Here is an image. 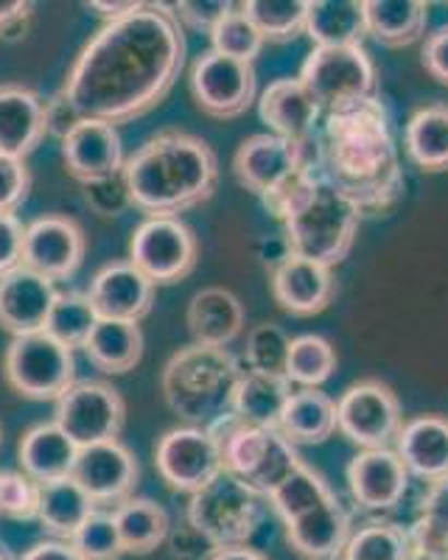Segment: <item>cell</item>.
Segmentation results:
<instances>
[{
  "instance_id": "49",
  "label": "cell",
  "mask_w": 448,
  "mask_h": 560,
  "mask_svg": "<svg viewBox=\"0 0 448 560\" xmlns=\"http://www.w3.org/2000/svg\"><path fill=\"white\" fill-rule=\"evenodd\" d=\"M87 188V205L96 210L98 217H121L123 210L132 208L129 202L127 183H123V174H116V177L98 179V183L84 185Z\"/></svg>"
},
{
  "instance_id": "3",
  "label": "cell",
  "mask_w": 448,
  "mask_h": 560,
  "mask_svg": "<svg viewBox=\"0 0 448 560\" xmlns=\"http://www.w3.org/2000/svg\"><path fill=\"white\" fill-rule=\"evenodd\" d=\"M132 208L146 217H179L216 194L219 158L205 138L186 129H161L123 163Z\"/></svg>"
},
{
  "instance_id": "57",
  "label": "cell",
  "mask_w": 448,
  "mask_h": 560,
  "mask_svg": "<svg viewBox=\"0 0 448 560\" xmlns=\"http://www.w3.org/2000/svg\"><path fill=\"white\" fill-rule=\"evenodd\" d=\"M410 560H448V558H429V555H421V552H412Z\"/></svg>"
},
{
  "instance_id": "51",
  "label": "cell",
  "mask_w": 448,
  "mask_h": 560,
  "mask_svg": "<svg viewBox=\"0 0 448 560\" xmlns=\"http://www.w3.org/2000/svg\"><path fill=\"white\" fill-rule=\"evenodd\" d=\"M421 62L435 82L448 88V23L426 34L421 48Z\"/></svg>"
},
{
  "instance_id": "26",
  "label": "cell",
  "mask_w": 448,
  "mask_h": 560,
  "mask_svg": "<svg viewBox=\"0 0 448 560\" xmlns=\"http://www.w3.org/2000/svg\"><path fill=\"white\" fill-rule=\"evenodd\" d=\"M396 452L406 465L410 477L429 485L437 479H448V418L421 415V418L403 420Z\"/></svg>"
},
{
  "instance_id": "54",
  "label": "cell",
  "mask_w": 448,
  "mask_h": 560,
  "mask_svg": "<svg viewBox=\"0 0 448 560\" xmlns=\"http://www.w3.org/2000/svg\"><path fill=\"white\" fill-rule=\"evenodd\" d=\"M20 560H84L82 555L76 552L71 541H59V538H51V541H39L34 544L32 549L23 552Z\"/></svg>"
},
{
  "instance_id": "29",
  "label": "cell",
  "mask_w": 448,
  "mask_h": 560,
  "mask_svg": "<svg viewBox=\"0 0 448 560\" xmlns=\"http://www.w3.org/2000/svg\"><path fill=\"white\" fill-rule=\"evenodd\" d=\"M306 34L314 48L365 45V0H308Z\"/></svg>"
},
{
  "instance_id": "28",
  "label": "cell",
  "mask_w": 448,
  "mask_h": 560,
  "mask_svg": "<svg viewBox=\"0 0 448 560\" xmlns=\"http://www.w3.org/2000/svg\"><path fill=\"white\" fill-rule=\"evenodd\" d=\"M76 457L79 446L54 420L32 427L17 443L20 471L28 474L39 485L71 477Z\"/></svg>"
},
{
  "instance_id": "52",
  "label": "cell",
  "mask_w": 448,
  "mask_h": 560,
  "mask_svg": "<svg viewBox=\"0 0 448 560\" xmlns=\"http://www.w3.org/2000/svg\"><path fill=\"white\" fill-rule=\"evenodd\" d=\"M82 121L84 118L79 115V109L73 107V104L68 102L59 90L51 98H45V127H48V135L62 140L64 135L71 132V129Z\"/></svg>"
},
{
  "instance_id": "38",
  "label": "cell",
  "mask_w": 448,
  "mask_h": 560,
  "mask_svg": "<svg viewBox=\"0 0 448 560\" xmlns=\"http://www.w3.org/2000/svg\"><path fill=\"white\" fill-rule=\"evenodd\" d=\"M331 497H337L331 490V485L326 482L320 471H314L311 465L303 463L281 488H275L269 493V508L275 510V516L281 518L283 524L295 522L308 510L320 508L322 502H328Z\"/></svg>"
},
{
  "instance_id": "9",
  "label": "cell",
  "mask_w": 448,
  "mask_h": 560,
  "mask_svg": "<svg viewBox=\"0 0 448 560\" xmlns=\"http://www.w3.org/2000/svg\"><path fill=\"white\" fill-rule=\"evenodd\" d=\"M3 378L28 401H57L76 382V359L68 345L51 334L14 337L3 357Z\"/></svg>"
},
{
  "instance_id": "35",
  "label": "cell",
  "mask_w": 448,
  "mask_h": 560,
  "mask_svg": "<svg viewBox=\"0 0 448 560\" xmlns=\"http://www.w3.org/2000/svg\"><path fill=\"white\" fill-rule=\"evenodd\" d=\"M96 504L73 477L39 485L37 522L59 541H71L84 522L96 513Z\"/></svg>"
},
{
  "instance_id": "48",
  "label": "cell",
  "mask_w": 448,
  "mask_h": 560,
  "mask_svg": "<svg viewBox=\"0 0 448 560\" xmlns=\"http://www.w3.org/2000/svg\"><path fill=\"white\" fill-rule=\"evenodd\" d=\"M32 191V172L26 160L3 158L0 154V213H14Z\"/></svg>"
},
{
  "instance_id": "15",
  "label": "cell",
  "mask_w": 448,
  "mask_h": 560,
  "mask_svg": "<svg viewBox=\"0 0 448 560\" xmlns=\"http://www.w3.org/2000/svg\"><path fill=\"white\" fill-rule=\"evenodd\" d=\"M154 465L168 488L188 497L224 474L219 443L205 427L168 429L154 443Z\"/></svg>"
},
{
  "instance_id": "21",
  "label": "cell",
  "mask_w": 448,
  "mask_h": 560,
  "mask_svg": "<svg viewBox=\"0 0 448 560\" xmlns=\"http://www.w3.org/2000/svg\"><path fill=\"white\" fill-rule=\"evenodd\" d=\"M152 280L134 267L132 261H109L93 275L90 280V300L96 306L102 319H127V323H141L152 314L154 306Z\"/></svg>"
},
{
  "instance_id": "20",
  "label": "cell",
  "mask_w": 448,
  "mask_h": 560,
  "mask_svg": "<svg viewBox=\"0 0 448 560\" xmlns=\"http://www.w3.org/2000/svg\"><path fill=\"white\" fill-rule=\"evenodd\" d=\"M57 294L54 280L28 267L0 275V328L12 339L45 331Z\"/></svg>"
},
{
  "instance_id": "41",
  "label": "cell",
  "mask_w": 448,
  "mask_h": 560,
  "mask_svg": "<svg viewBox=\"0 0 448 560\" xmlns=\"http://www.w3.org/2000/svg\"><path fill=\"white\" fill-rule=\"evenodd\" d=\"M98 319L102 317H98L90 294L71 289V292H59L57 300H54V308L48 314V323H45V334H51L54 339H59L71 350L84 348Z\"/></svg>"
},
{
  "instance_id": "50",
  "label": "cell",
  "mask_w": 448,
  "mask_h": 560,
  "mask_svg": "<svg viewBox=\"0 0 448 560\" xmlns=\"http://www.w3.org/2000/svg\"><path fill=\"white\" fill-rule=\"evenodd\" d=\"M23 247H26V224L17 213H0V275L23 267Z\"/></svg>"
},
{
  "instance_id": "58",
  "label": "cell",
  "mask_w": 448,
  "mask_h": 560,
  "mask_svg": "<svg viewBox=\"0 0 448 560\" xmlns=\"http://www.w3.org/2000/svg\"><path fill=\"white\" fill-rule=\"evenodd\" d=\"M0 448H3V423H0Z\"/></svg>"
},
{
  "instance_id": "39",
  "label": "cell",
  "mask_w": 448,
  "mask_h": 560,
  "mask_svg": "<svg viewBox=\"0 0 448 560\" xmlns=\"http://www.w3.org/2000/svg\"><path fill=\"white\" fill-rule=\"evenodd\" d=\"M410 535L415 552L429 555V558H448V479H437L426 488Z\"/></svg>"
},
{
  "instance_id": "16",
  "label": "cell",
  "mask_w": 448,
  "mask_h": 560,
  "mask_svg": "<svg viewBox=\"0 0 448 560\" xmlns=\"http://www.w3.org/2000/svg\"><path fill=\"white\" fill-rule=\"evenodd\" d=\"M87 253L82 224L64 213H45L26 224L23 267L34 269L48 280H68L79 272Z\"/></svg>"
},
{
  "instance_id": "13",
  "label": "cell",
  "mask_w": 448,
  "mask_h": 560,
  "mask_svg": "<svg viewBox=\"0 0 448 560\" xmlns=\"http://www.w3.org/2000/svg\"><path fill=\"white\" fill-rule=\"evenodd\" d=\"M403 429V409L398 395L378 378L356 382L337 401V432L362 452L392 448Z\"/></svg>"
},
{
  "instance_id": "33",
  "label": "cell",
  "mask_w": 448,
  "mask_h": 560,
  "mask_svg": "<svg viewBox=\"0 0 448 560\" xmlns=\"http://www.w3.org/2000/svg\"><path fill=\"white\" fill-rule=\"evenodd\" d=\"M367 37L387 48H406L426 34L429 3L423 0H365Z\"/></svg>"
},
{
  "instance_id": "55",
  "label": "cell",
  "mask_w": 448,
  "mask_h": 560,
  "mask_svg": "<svg viewBox=\"0 0 448 560\" xmlns=\"http://www.w3.org/2000/svg\"><path fill=\"white\" fill-rule=\"evenodd\" d=\"M87 9L98 14L104 23H113V20H121L127 14H132L134 9L141 7V0H127V3H104V0H93V3H84Z\"/></svg>"
},
{
  "instance_id": "25",
  "label": "cell",
  "mask_w": 448,
  "mask_h": 560,
  "mask_svg": "<svg viewBox=\"0 0 448 560\" xmlns=\"http://www.w3.org/2000/svg\"><path fill=\"white\" fill-rule=\"evenodd\" d=\"M48 135L45 98L26 84H0V154L26 160Z\"/></svg>"
},
{
  "instance_id": "30",
  "label": "cell",
  "mask_w": 448,
  "mask_h": 560,
  "mask_svg": "<svg viewBox=\"0 0 448 560\" xmlns=\"http://www.w3.org/2000/svg\"><path fill=\"white\" fill-rule=\"evenodd\" d=\"M278 432L292 446H320L337 434V401L322 389H295Z\"/></svg>"
},
{
  "instance_id": "10",
  "label": "cell",
  "mask_w": 448,
  "mask_h": 560,
  "mask_svg": "<svg viewBox=\"0 0 448 560\" xmlns=\"http://www.w3.org/2000/svg\"><path fill=\"white\" fill-rule=\"evenodd\" d=\"M308 160H311V152L303 143L261 132L238 143L233 154V174L247 191L261 199L263 208H269L306 172Z\"/></svg>"
},
{
  "instance_id": "5",
  "label": "cell",
  "mask_w": 448,
  "mask_h": 560,
  "mask_svg": "<svg viewBox=\"0 0 448 560\" xmlns=\"http://www.w3.org/2000/svg\"><path fill=\"white\" fill-rule=\"evenodd\" d=\"M241 373V362L227 348L191 342L163 368V398L179 420H186V427H211L213 420L231 412Z\"/></svg>"
},
{
  "instance_id": "42",
  "label": "cell",
  "mask_w": 448,
  "mask_h": 560,
  "mask_svg": "<svg viewBox=\"0 0 448 560\" xmlns=\"http://www.w3.org/2000/svg\"><path fill=\"white\" fill-rule=\"evenodd\" d=\"M238 7L267 43H288L306 34L308 0H247Z\"/></svg>"
},
{
  "instance_id": "2",
  "label": "cell",
  "mask_w": 448,
  "mask_h": 560,
  "mask_svg": "<svg viewBox=\"0 0 448 560\" xmlns=\"http://www.w3.org/2000/svg\"><path fill=\"white\" fill-rule=\"evenodd\" d=\"M311 166L331 179L362 213H387L403 197V168L381 96L322 115Z\"/></svg>"
},
{
  "instance_id": "36",
  "label": "cell",
  "mask_w": 448,
  "mask_h": 560,
  "mask_svg": "<svg viewBox=\"0 0 448 560\" xmlns=\"http://www.w3.org/2000/svg\"><path fill=\"white\" fill-rule=\"evenodd\" d=\"M113 516H116L118 535H121L123 552L127 555L154 552L172 535V518L152 499L132 497L129 502L118 504L113 510Z\"/></svg>"
},
{
  "instance_id": "18",
  "label": "cell",
  "mask_w": 448,
  "mask_h": 560,
  "mask_svg": "<svg viewBox=\"0 0 448 560\" xmlns=\"http://www.w3.org/2000/svg\"><path fill=\"white\" fill-rule=\"evenodd\" d=\"M345 477L353 502L367 513H390L410 490V471L396 448L358 452L347 463Z\"/></svg>"
},
{
  "instance_id": "44",
  "label": "cell",
  "mask_w": 448,
  "mask_h": 560,
  "mask_svg": "<svg viewBox=\"0 0 448 560\" xmlns=\"http://www.w3.org/2000/svg\"><path fill=\"white\" fill-rule=\"evenodd\" d=\"M208 37H211V48L216 54L250 65H256L258 54H261L263 45H267V39L261 37L256 23L241 12V7H236V12L227 14Z\"/></svg>"
},
{
  "instance_id": "47",
  "label": "cell",
  "mask_w": 448,
  "mask_h": 560,
  "mask_svg": "<svg viewBox=\"0 0 448 560\" xmlns=\"http://www.w3.org/2000/svg\"><path fill=\"white\" fill-rule=\"evenodd\" d=\"M172 7L182 28L211 34L227 14L236 12L238 3H231V0H182V3H172Z\"/></svg>"
},
{
  "instance_id": "37",
  "label": "cell",
  "mask_w": 448,
  "mask_h": 560,
  "mask_svg": "<svg viewBox=\"0 0 448 560\" xmlns=\"http://www.w3.org/2000/svg\"><path fill=\"white\" fill-rule=\"evenodd\" d=\"M412 552L410 527L376 518L351 535L340 560H410Z\"/></svg>"
},
{
  "instance_id": "7",
  "label": "cell",
  "mask_w": 448,
  "mask_h": 560,
  "mask_svg": "<svg viewBox=\"0 0 448 560\" xmlns=\"http://www.w3.org/2000/svg\"><path fill=\"white\" fill-rule=\"evenodd\" d=\"M267 508L269 502L261 493L231 474H222L188 499L186 522L211 544V549L247 547L261 527Z\"/></svg>"
},
{
  "instance_id": "53",
  "label": "cell",
  "mask_w": 448,
  "mask_h": 560,
  "mask_svg": "<svg viewBox=\"0 0 448 560\" xmlns=\"http://www.w3.org/2000/svg\"><path fill=\"white\" fill-rule=\"evenodd\" d=\"M34 7L26 0H0V37H14L26 32Z\"/></svg>"
},
{
  "instance_id": "23",
  "label": "cell",
  "mask_w": 448,
  "mask_h": 560,
  "mask_svg": "<svg viewBox=\"0 0 448 560\" xmlns=\"http://www.w3.org/2000/svg\"><path fill=\"white\" fill-rule=\"evenodd\" d=\"M256 104L258 115L269 127V132L278 135V138L295 140V143H303V147H311L314 135L320 129L322 109L320 104L314 102L311 93L303 88L300 79H275L258 96Z\"/></svg>"
},
{
  "instance_id": "8",
  "label": "cell",
  "mask_w": 448,
  "mask_h": 560,
  "mask_svg": "<svg viewBox=\"0 0 448 560\" xmlns=\"http://www.w3.org/2000/svg\"><path fill=\"white\" fill-rule=\"evenodd\" d=\"M297 79L320 104L322 115L342 113L378 96V70L365 45L311 48Z\"/></svg>"
},
{
  "instance_id": "12",
  "label": "cell",
  "mask_w": 448,
  "mask_h": 560,
  "mask_svg": "<svg viewBox=\"0 0 448 560\" xmlns=\"http://www.w3.org/2000/svg\"><path fill=\"white\" fill-rule=\"evenodd\" d=\"M54 423L79 448L118 440L127 423V404L113 384L98 378L73 382L68 393L54 401Z\"/></svg>"
},
{
  "instance_id": "40",
  "label": "cell",
  "mask_w": 448,
  "mask_h": 560,
  "mask_svg": "<svg viewBox=\"0 0 448 560\" xmlns=\"http://www.w3.org/2000/svg\"><path fill=\"white\" fill-rule=\"evenodd\" d=\"M337 370V350L320 334H303L288 345L286 378L300 389H320Z\"/></svg>"
},
{
  "instance_id": "19",
  "label": "cell",
  "mask_w": 448,
  "mask_h": 560,
  "mask_svg": "<svg viewBox=\"0 0 448 560\" xmlns=\"http://www.w3.org/2000/svg\"><path fill=\"white\" fill-rule=\"evenodd\" d=\"M59 143H62L64 168L82 185L116 177V174L123 172V163H127L121 132L113 124L84 118Z\"/></svg>"
},
{
  "instance_id": "17",
  "label": "cell",
  "mask_w": 448,
  "mask_h": 560,
  "mask_svg": "<svg viewBox=\"0 0 448 560\" xmlns=\"http://www.w3.org/2000/svg\"><path fill=\"white\" fill-rule=\"evenodd\" d=\"M71 477L82 485V490L93 499L96 508L109 504L116 510L118 504L134 497L138 479H141V465L121 440H109L98 446L79 448Z\"/></svg>"
},
{
  "instance_id": "45",
  "label": "cell",
  "mask_w": 448,
  "mask_h": 560,
  "mask_svg": "<svg viewBox=\"0 0 448 560\" xmlns=\"http://www.w3.org/2000/svg\"><path fill=\"white\" fill-rule=\"evenodd\" d=\"M71 544L84 560H118L123 552L121 535H118V524L113 510H96L87 522L79 527Z\"/></svg>"
},
{
  "instance_id": "24",
  "label": "cell",
  "mask_w": 448,
  "mask_h": 560,
  "mask_svg": "<svg viewBox=\"0 0 448 560\" xmlns=\"http://www.w3.org/2000/svg\"><path fill=\"white\" fill-rule=\"evenodd\" d=\"M283 533H286L288 547L303 560H340L353 535L351 513L340 499L331 497L320 508L283 524Z\"/></svg>"
},
{
  "instance_id": "4",
  "label": "cell",
  "mask_w": 448,
  "mask_h": 560,
  "mask_svg": "<svg viewBox=\"0 0 448 560\" xmlns=\"http://www.w3.org/2000/svg\"><path fill=\"white\" fill-rule=\"evenodd\" d=\"M267 210L283 224L288 253L331 269L351 255L365 217L331 179L311 166V160L292 188Z\"/></svg>"
},
{
  "instance_id": "56",
  "label": "cell",
  "mask_w": 448,
  "mask_h": 560,
  "mask_svg": "<svg viewBox=\"0 0 448 560\" xmlns=\"http://www.w3.org/2000/svg\"><path fill=\"white\" fill-rule=\"evenodd\" d=\"M208 560H269V558L263 552H258V549H252L250 544H247V547L213 549V552L208 555Z\"/></svg>"
},
{
  "instance_id": "22",
  "label": "cell",
  "mask_w": 448,
  "mask_h": 560,
  "mask_svg": "<svg viewBox=\"0 0 448 560\" xmlns=\"http://www.w3.org/2000/svg\"><path fill=\"white\" fill-rule=\"evenodd\" d=\"M269 289L286 314L314 317L331 306L333 294H337V280H333L331 267L288 253L278 267H272Z\"/></svg>"
},
{
  "instance_id": "34",
  "label": "cell",
  "mask_w": 448,
  "mask_h": 560,
  "mask_svg": "<svg viewBox=\"0 0 448 560\" xmlns=\"http://www.w3.org/2000/svg\"><path fill=\"white\" fill-rule=\"evenodd\" d=\"M90 364L107 376H121L138 368L143 359V331L141 323L127 319H98L90 339L84 342Z\"/></svg>"
},
{
  "instance_id": "59",
  "label": "cell",
  "mask_w": 448,
  "mask_h": 560,
  "mask_svg": "<svg viewBox=\"0 0 448 560\" xmlns=\"http://www.w3.org/2000/svg\"><path fill=\"white\" fill-rule=\"evenodd\" d=\"M0 560H7V555H3V552H0Z\"/></svg>"
},
{
  "instance_id": "14",
  "label": "cell",
  "mask_w": 448,
  "mask_h": 560,
  "mask_svg": "<svg viewBox=\"0 0 448 560\" xmlns=\"http://www.w3.org/2000/svg\"><path fill=\"white\" fill-rule=\"evenodd\" d=\"M193 104L211 118L233 121L258 102L256 65L222 57L213 48L199 54L188 70Z\"/></svg>"
},
{
  "instance_id": "27",
  "label": "cell",
  "mask_w": 448,
  "mask_h": 560,
  "mask_svg": "<svg viewBox=\"0 0 448 560\" xmlns=\"http://www.w3.org/2000/svg\"><path fill=\"white\" fill-rule=\"evenodd\" d=\"M186 325L197 345L227 348L244 331L241 300L224 287L199 289L188 303Z\"/></svg>"
},
{
  "instance_id": "31",
  "label": "cell",
  "mask_w": 448,
  "mask_h": 560,
  "mask_svg": "<svg viewBox=\"0 0 448 560\" xmlns=\"http://www.w3.org/2000/svg\"><path fill=\"white\" fill-rule=\"evenodd\" d=\"M406 158L421 172H448V104L432 102L417 107L403 127Z\"/></svg>"
},
{
  "instance_id": "6",
  "label": "cell",
  "mask_w": 448,
  "mask_h": 560,
  "mask_svg": "<svg viewBox=\"0 0 448 560\" xmlns=\"http://www.w3.org/2000/svg\"><path fill=\"white\" fill-rule=\"evenodd\" d=\"M205 429L219 443L224 474L236 477L263 499H269V493L303 465L297 446H292L278 429L252 427L233 412H224Z\"/></svg>"
},
{
  "instance_id": "11",
  "label": "cell",
  "mask_w": 448,
  "mask_h": 560,
  "mask_svg": "<svg viewBox=\"0 0 448 560\" xmlns=\"http://www.w3.org/2000/svg\"><path fill=\"white\" fill-rule=\"evenodd\" d=\"M129 261L141 269L154 287H172L197 269L199 242L179 217H146L132 230Z\"/></svg>"
},
{
  "instance_id": "46",
  "label": "cell",
  "mask_w": 448,
  "mask_h": 560,
  "mask_svg": "<svg viewBox=\"0 0 448 560\" xmlns=\"http://www.w3.org/2000/svg\"><path fill=\"white\" fill-rule=\"evenodd\" d=\"M39 508V482L23 471H0V516L34 522Z\"/></svg>"
},
{
  "instance_id": "32",
  "label": "cell",
  "mask_w": 448,
  "mask_h": 560,
  "mask_svg": "<svg viewBox=\"0 0 448 560\" xmlns=\"http://www.w3.org/2000/svg\"><path fill=\"white\" fill-rule=\"evenodd\" d=\"M292 393L295 389L286 376H267V373H252L244 368L236 393H233L231 412L252 427L278 429Z\"/></svg>"
},
{
  "instance_id": "43",
  "label": "cell",
  "mask_w": 448,
  "mask_h": 560,
  "mask_svg": "<svg viewBox=\"0 0 448 560\" xmlns=\"http://www.w3.org/2000/svg\"><path fill=\"white\" fill-rule=\"evenodd\" d=\"M288 345L292 337L275 323H261L247 334V348H244V364L252 373H267V376H286Z\"/></svg>"
},
{
  "instance_id": "1",
  "label": "cell",
  "mask_w": 448,
  "mask_h": 560,
  "mask_svg": "<svg viewBox=\"0 0 448 560\" xmlns=\"http://www.w3.org/2000/svg\"><path fill=\"white\" fill-rule=\"evenodd\" d=\"M186 57V28L172 3H141L84 43L59 93L82 118L121 127L163 104Z\"/></svg>"
}]
</instances>
